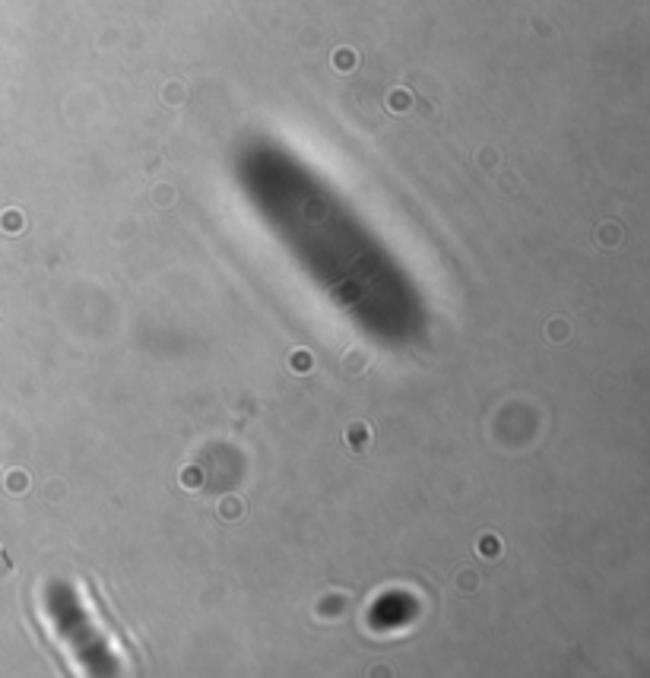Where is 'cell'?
<instances>
[{
  "instance_id": "obj_1",
  "label": "cell",
  "mask_w": 650,
  "mask_h": 678,
  "mask_svg": "<svg viewBox=\"0 0 650 678\" xmlns=\"http://www.w3.org/2000/svg\"><path fill=\"white\" fill-rule=\"evenodd\" d=\"M346 444H349L356 453H365V450H368V447H371V431H368V425H365V422H352L349 431H346Z\"/></svg>"
},
{
  "instance_id": "obj_2",
  "label": "cell",
  "mask_w": 650,
  "mask_h": 678,
  "mask_svg": "<svg viewBox=\"0 0 650 678\" xmlns=\"http://www.w3.org/2000/svg\"><path fill=\"white\" fill-rule=\"evenodd\" d=\"M356 64V54L352 51H336V67H352Z\"/></svg>"
},
{
  "instance_id": "obj_3",
  "label": "cell",
  "mask_w": 650,
  "mask_h": 678,
  "mask_svg": "<svg viewBox=\"0 0 650 678\" xmlns=\"http://www.w3.org/2000/svg\"><path fill=\"white\" fill-rule=\"evenodd\" d=\"M191 482H194V488L200 485V472H194V469H187V472H184V485H191Z\"/></svg>"
}]
</instances>
